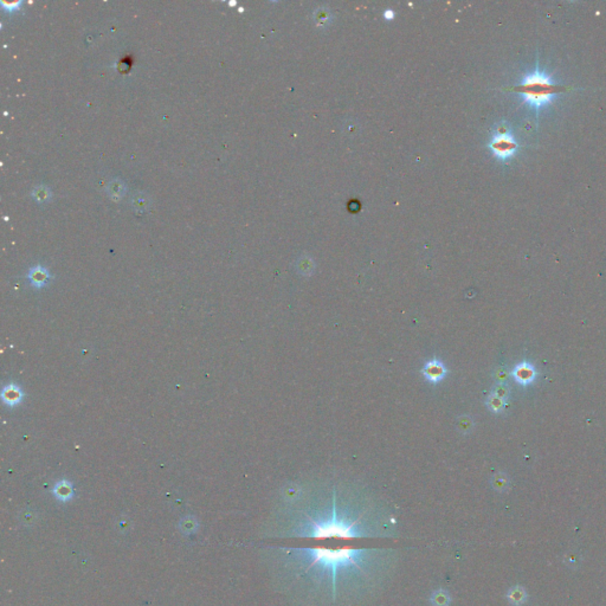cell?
<instances>
[{
  "instance_id": "1",
  "label": "cell",
  "mask_w": 606,
  "mask_h": 606,
  "mask_svg": "<svg viewBox=\"0 0 606 606\" xmlns=\"http://www.w3.org/2000/svg\"><path fill=\"white\" fill-rule=\"evenodd\" d=\"M514 92L522 97L525 103L539 110L552 103L559 94L565 92V88L556 83L549 75L537 68L534 73L523 77L521 83L514 88Z\"/></svg>"
},
{
  "instance_id": "2",
  "label": "cell",
  "mask_w": 606,
  "mask_h": 606,
  "mask_svg": "<svg viewBox=\"0 0 606 606\" xmlns=\"http://www.w3.org/2000/svg\"><path fill=\"white\" fill-rule=\"evenodd\" d=\"M489 147L493 154L500 160H507L515 154L518 149V142L514 136L506 131H498L490 141Z\"/></svg>"
},
{
  "instance_id": "3",
  "label": "cell",
  "mask_w": 606,
  "mask_h": 606,
  "mask_svg": "<svg viewBox=\"0 0 606 606\" xmlns=\"http://www.w3.org/2000/svg\"><path fill=\"white\" fill-rule=\"evenodd\" d=\"M422 373L430 383L436 384L447 376V368L438 359H434L424 366Z\"/></svg>"
},
{
  "instance_id": "4",
  "label": "cell",
  "mask_w": 606,
  "mask_h": 606,
  "mask_svg": "<svg viewBox=\"0 0 606 606\" xmlns=\"http://www.w3.org/2000/svg\"><path fill=\"white\" fill-rule=\"evenodd\" d=\"M23 398H24V392H23L22 387L18 386L17 384L10 383L3 387L2 399L7 406H17L18 404L22 403Z\"/></svg>"
},
{
  "instance_id": "5",
  "label": "cell",
  "mask_w": 606,
  "mask_h": 606,
  "mask_svg": "<svg viewBox=\"0 0 606 606\" xmlns=\"http://www.w3.org/2000/svg\"><path fill=\"white\" fill-rule=\"evenodd\" d=\"M27 278H29L30 284L32 286L33 288L41 289L43 287L46 286V283H48L49 279L51 278V275L46 268L38 264L31 268L29 270Z\"/></svg>"
},
{
  "instance_id": "6",
  "label": "cell",
  "mask_w": 606,
  "mask_h": 606,
  "mask_svg": "<svg viewBox=\"0 0 606 606\" xmlns=\"http://www.w3.org/2000/svg\"><path fill=\"white\" fill-rule=\"evenodd\" d=\"M513 377L519 384L521 385H529L537 378V371L530 364L522 363L519 364L513 371Z\"/></svg>"
},
{
  "instance_id": "7",
  "label": "cell",
  "mask_w": 606,
  "mask_h": 606,
  "mask_svg": "<svg viewBox=\"0 0 606 606\" xmlns=\"http://www.w3.org/2000/svg\"><path fill=\"white\" fill-rule=\"evenodd\" d=\"M52 493L57 500H60L62 502H66L69 501V500H72V497L74 496V488L69 481H66V479H61L60 482H57L56 485H55Z\"/></svg>"
},
{
  "instance_id": "8",
  "label": "cell",
  "mask_w": 606,
  "mask_h": 606,
  "mask_svg": "<svg viewBox=\"0 0 606 606\" xmlns=\"http://www.w3.org/2000/svg\"><path fill=\"white\" fill-rule=\"evenodd\" d=\"M507 598H508L509 601L513 605L515 606H521L522 604H525L527 601V592L526 590L522 587V586H514V587H511L508 594H507Z\"/></svg>"
},
{
  "instance_id": "9",
  "label": "cell",
  "mask_w": 606,
  "mask_h": 606,
  "mask_svg": "<svg viewBox=\"0 0 606 606\" xmlns=\"http://www.w3.org/2000/svg\"><path fill=\"white\" fill-rule=\"evenodd\" d=\"M107 191L113 199L119 200L126 192V186L120 180H112L107 186Z\"/></svg>"
},
{
  "instance_id": "10",
  "label": "cell",
  "mask_w": 606,
  "mask_h": 606,
  "mask_svg": "<svg viewBox=\"0 0 606 606\" xmlns=\"http://www.w3.org/2000/svg\"><path fill=\"white\" fill-rule=\"evenodd\" d=\"M487 404L491 411L501 412L503 410V407H505L506 400L498 398L497 396H495V395H493V393H491V395L488 397Z\"/></svg>"
},
{
  "instance_id": "11",
  "label": "cell",
  "mask_w": 606,
  "mask_h": 606,
  "mask_svg": "<svg viewBox=\"0 0 606 606\" xmlns=\"http://www.w3.org/2000/svg\"><path fill=\"white\" fill-rule=\"evenodd\" d=\"M33 198L37 200L38 203H43V202H46V200L50 199L51 197V192L48 187L45 186H39L37 188H34L33 190Z\"/></svg>"
},
{
  "instance_id": "12",
  "label": "cell",
  "mask_w": 606,
  "mask_h": 606,
  "mask_svg": "<svg viewBox=\"0 0 606 606\" xmlns=\"http://www.w3.org/2000/svg\"><path fill=\"white\" fill-rule=\"evenodd\" d=\"M493 485L495 487V489L502 491L508 487V478H507V476L505 474H497L495 476Z\"/></svg>"
},
{
  "instance_id": "13",
  "label": "cell",
  "mask_w": 606,
  "mask_h": 606,
  "mask_svg": "<svg viewBox=\"0 0 606 606\" xmlns=\"http://www.w3.org/2000/svg\"><path fill=\"white\" fill-rule=\"evenodd\" d=\"M493 395L497 396L498 398H501L503 400H507L509 397V388L507 387L505 384H498L497 386H495Z\"/></svg>"
},
{
  "instance_id": "14",
  "label": "cell",
  "mask_w": 606,
  "mask_h": 606,
  "mask_svg": "<svg viewBox=\"0 0 606 606\" xmlns=\"http://www.w3.org/2000/svg\"><path fill=\"white\" fill-rule=\"evenodd\" d=\"M148 203H149V200L145 199L142 194H140V197H135V198H134V206H135V210H141V211L147 210Z\"/></svg>"
},
{
  "instance_id": "15",
  "label": "cell",
  "mask_w": 606,
  "mask_h": 606,
  "mask_svg": "<svg viewBox=\"0 0 606 606\" xmlns=\"http://www.w3.org/2000/svg\"><path fill=\"white\" fill-rule=\"evenodd\" d=\"M2 4H3V6L5 7V10L11 9V11H12V10H18V7H21V5H22V2H15V3H5V2H3Z\"/></svg>"
}]
</instances>
